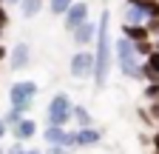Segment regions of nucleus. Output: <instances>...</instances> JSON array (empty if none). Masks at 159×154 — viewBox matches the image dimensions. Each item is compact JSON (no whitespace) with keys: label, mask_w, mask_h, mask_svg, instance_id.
Wrapping results in <instances>:
<instances>
[{"label":"nucleus","mask_w":159,"mask_h":154,"mask_svg":"<svg viewBox=\"0 0 159 154\" xmlns=\"http://www.w3.org/2000/svg\"><path fill=\"white\" fill-rule=\"evenodd\" d=\"M99 29H97V40H94V86L105 89L108 86V74L114 66V37H111V9H102L99 14Z\"/></svg>","instance_id":"nucleus-1"},{"label":"nucleus","mask_w":159,"mask_h":154,"mask_svg":"<svg viewBox=\"0 0 159 154\" xmlns=\"http://www.w3.org/2000/svg\"><path fill=\"white\" fill-rule=\"evenodd\" d=\"M114 57H116V66L125 77H145V63H139V54L136 46L128 34H119L116 43H114Z\"/></svg>","instance_id":"nucleus-2"},{"label":"nucleus","mask_w":159,"mask_h":154,"mask_svg":"<svg viewBox=\"0 0 159 154\" xmlns=\"http://www.w3.org/2000/svg\"><path fill=\"white\" fill-rule=\"evenodd\" d=\"M46 120L51 123V126H68L71 120H74V103L68 100V94H54L51 97V103H48V108H46Z\"/></svg>","instance_id":"nucleus-3"},{"label":"nucleus","mask_w":159,"mask_h":154,"mask_svg":"<svg viewBox=\"0 0 159 154\" xmlns=\"http://www.w3.org/2000/svg\"><path fill=\"white\" fill-rule=\"evenodd\" d=\"M34 97H37V83L34 80H20V83H11V89H9V100L20 111H29Z\"/></svg>","instance_id":"nucleus-4"},{"label":"nucleus","mask_w":159,"mask_h":154,"mask_svg":"<svg viewBox=\"0 0 159 154\" xmlns=\"http://www.w3.org/2000/svg\"><path fill=\"white\" fill-rule=\"evenodd\" d=\"M68 74L74 77V80H85V77H94V54L85 51V49H80L71 54V60H68Z\"/></svg>","instance_id":"nucleus-5"},{"label":"nucleus","mask_w":159,"mask_h":154,"mask_svg":"<svg viewBox=\"0 0 159 154\" xmlns=\"http://www.w3.org/2000/svg\"><path fill=\"white\" fill-rule=\"evenodd\" d=\"M85 20H91V17H88V3H85V0H74L71 9L63 14V26H66V31H74L77 26H83Z\"/></svg>","instance_id":"nucleus-6"},{"label":"nucleus","mask_w":159,"mask_h":154,"mask_svg":"<svg viewBox=\"0 0 159 154\" xmlns=\"http://www.w3.org/2000/svg\"><path fill=\"white\" fill-rule=\"evenodd\" d=\"M97 29H99V23L85 20L83 26H77V29L71 31V37H74V43H77L80 49H85V46H91V43L97 40Z\"/></svg>","instance_id":"nucleus-7"},{"label":"nucleus","mask_w":159,"mask_h":154,"mask_svg":"<svg viewBox=\"0 0 159 154\" xmlns=\"http://www.w3.org/2000/svg\"><path fill=\"white\" fill-rule=\"evenodd\" d=\"M9 66H11V71H20V69H26L29 66V60H31V49H29V43H17L14 49H11V57H9Z\"/></svg>","instance_id":"nucleus-8"},{"label":"nucleus","mask_w":159,"mask_h":154,"mask_svg":"<svg viewBox=\"0 0 159 154\" xmlns=\"http://www.w3.org/2000/svg\"><path fill=\"white\" fill-rule=\"evenodd\" d=\"M122 34H128L134 43H139V40H151V29H148V23H125L122 26Z\"/></svg>","instance_id":"nucleus-9"},{"label":"nucleus","mask_w":159,"mask_h":154,"mask_svg":"<svg viewBox=\"0 0 159 154\" xmlns=\"http://www.w3.org/2000/svg\"><path fill=\"white\" fill-rule=\"evenodd\" d=\"M77 134H80V146H97V143H102V131L94 128V126L77 128Z\"/></svg>","instance_id":"nucleus-10"},{"label":"nucleus","mask_w":159,"mask_h":154,"mask_svg":"<svg viewBox=\"0 0 159 154\" xmlns=\"http://www.w3.org/2000/svg\"><path fill=\"white\" fill-rule=\"evenodd\" d=\"M34 134H37V123H34L31 117H23V120L14 126V137H17V140H31Z\"/></svg>","instance_id":"nucleus-11"},{"label":"nucleus","mask_w":159,"mask_h":154,"mask_svg":"<svg viewBox=\"0 0 159 154\" xmlns=\"http://www.w3.org/2000/svg\"><path fill=\"white\" fill-rule=\"evenodd\" d=\"M43 137H46V146H57V143H63L66 140V126H51L43 131Z\"/></svg>","instance_id":"nucleus-12"},{"label":"nucleus","mask_w":159,"mask_h":154,"mask_svg":"<svg viewBox=\"0 0 159 154\" xmlns=\"http://www.w3.org/2000/svg\"><path fill=\"white\" fill-rule=\"evenodd\" d=\"M145 77H148V80H156V77H159V49H153L145 57Z\"/></svg>","instance_id":"nucleus-13"},{"label":"nucleus","mask_w":159,"mask_h":154,"mask_svg":"<svg viewBox=\"0 0 159 154\" xmlns=\"http://www.w3.org/2000/svg\"><path fill=\"white\" fill-rule=\"evenodd\" d=\"M40 9H43V0H20V12H23L26 20L37 17V14H40Z\"/></svg>","instance_id":"nucleus-14"},{"label":"nucleus","mask_w":159,"mask_h":154,"mask_svg":"<svg viewBox=\"0 0 159 154\" xmlns=\"http://www.w3.org/2000/svg\"><path fill=\"white\" fill-rule=\"evenodd\" d=\"M71 3H74V0H48V12L57 14V17H63V14L71 9Z\"/></svg>","instance_id":"nucleus-15"},{"label":"nucleus","mask_w":159,"mask_h":154,"mask_svg":"<svg viewBox=\"0 0 159 154\" xmlns=\"http://www.w3.org/2000/svg\"><path fill=\"white\" fill-rule=\"evenodd\" d=\"M74 120H77L80 128H83V126H91V114H88V108H85V106H74Z\"/></svg>","instance_id":"nucleus-16"},{"label":"nucleus","mask_w":159,"mask_h":154,"mask_svg":"<svg viewBox=\"0 0 159 154\" xmlns=\"http://www.w3.org/2000/svg\"><path fill=\"white\" fill-rule=\"evenodd\" d=\"M20 120H23V111L11 106V108H9V114H6V126H9V123H11V126H17Z\"/></svg>","instance_id":"nucleus-17"},{"label":"nucleus","mask_w":159,"mask_h":154,"mask_svg":"<svg viewBox=\"0 0 159 154\" xmlns=\"http://www.w3.org/2000/svg\"><path fill=\"white\" fill-rule=\"evenodd\" d=\"M148 29L153 34V40H159V17H148Z\"/></svg>","instance_id":"nucleus-18"},{"label":"nucleus","mask_w":159,"mask_h":154,"mask_svg":"<svg viewBox=\"0 0 159 154\" xmlns=\"http://www.w3.org/2000/svg\"><path fill=\"white\" fill-rule=\"evenodd\" d=\"M46 154H71V148L68 146H63V143H57V146H48V151Z\"/></svg>","instance_id":"nucleus-19"},{"label":"nucleus","mask_w":159,"mask_h":154,"mask_svg":"<svg viewBox=\"0 0 159 154\" xmlns=\"http://www.w3.org/2000/svg\"><path fill=\"white\" fill-rule=\"evenodd\" d=\"M6 26H9V12H6L3 6H0V31H3Z\"/></svg>","instance_id":"nucleus-20"},{"label":"nucleus","mask_w":159,"mask_h":154,"mask_svg":"<svg viewBox=\"0 0 159 154\" xmlns=\"http://www.w3.org/2000/svg\"><path fill=\"white\" fill-rule=\"evenodd\" d=\"M23 151H26V148H23V140H17V143H14V146H11L6 154H23Z\"/></svg>","instance_id":"nucleus-21"},{"label":"nucleus","mask_w":159,"mask_h":154,"mask_svg":"<svg viewBox=\"0 0 159 154\" xmlns=\"http://www.w3.org/2000/svg\"><path fill=\"white\" fill-rule=\"evenodd\" d=\"M151 114H153V120L159 123V97H156V100H151Z\"/></svg>","instance_id":"nucleus-22"},{"label":"nucleus","mask_w":159,"mask_h":154,"mask_svg":"<svg viewBox=\"0 0 159 154\" xmlns=\"http://www.w3.org/2000/svg\"><path fill=\"white\" fill-rule=\"evenodd\" d=\"M151 143H153V148L159 151V131H156V134H153V137H151Z\"/></svg>","instance_id":"nucleus-23"},{"label":"nucleus","mask_w":159,"mask_h":154,"mask_svg":"<svg viewBox=\"0 0 159 154\" xmlns=\"http://www.w3.org/2000/svg\"><path fill=\"white\" fill-rule=\"evenodd\" d=\"M6 134V120H0V137Z\"/></svg>","instance_id":"nucleus-24"},{"label":"nucleus","mask_w":159,"mask_h":154,"mask_svg":"<svg viewBox=\"0 0 159 154\" xmlns=\"http://www.w3.org/2000/svg\"><path fill=\"white\" fill-rule=\"evenodd\" d=\"M23 154H43V151H37V148H29V151H23Z\"/></svg>","instance_id":"nucleus-25"},{"label":"nucleus","mask_w":159,"mask_h":154,"mask_svg":"<svg viewBox=\"0 0 159 154\" xmlns=\"http://www.w3.org/2000/svg\"><path fill=\"white\" fill-rule=\"evenodd\" d=\"M6 54H9V51H6L3 46H0V60H3V57H6Z\"/></svg>","instance_id":"nucleus-26"},{"label":"nucleus","mask_w":159,"mask_h":154,"mask_svg":"<svg viewBox=\"0 0 159 154\" xmlns=\"http://www.w3.org/2000/svg\"><path fill=\"white\" fill-rule=\"evenodd\" d=\"M6 3H17V6H20V0H6Z\"/></svg>","instance_id":"nucleus-27"},{"label":"nucleus","mask_w":159,"mask_h":154,"mask_svg":"<svg viewBox=\"0 0 159 154\" xmlns=\"http://www.w3.org/2000/svg\"><path fill=\"white\" fill-rule=\"evenodd\" d=\"M0 154H6V151H3V148H0Z\"/></svg>","instance_id":"nucleus-28"},{"label":"nucleus","mask_w":159,"mask_h":154,"mask_svg":"<svg viewBox=\"0 0 159 154\" xmlns=\"http://www.w3.org/2000/svg\"><path fill=\"white\" fill-rule=\"evenodd\" d=\"M156 49H159V40H156Z\"/></svg>","instance_id":"nucleus-29"},{"label":"nucleus","mask_w":159,"mask_h":154,"mask_svg":"<svg viewBox=\"0 0 159 154\" xmlns=\"http://www.w3.org/2000/svg\"><path fill=\"white\" fill-rule=\"evenodd\" d=\"M156 154H159V151H156Z\"/></svg>","instance_id":"nucleus-30"}]
</instances>
